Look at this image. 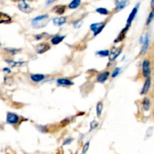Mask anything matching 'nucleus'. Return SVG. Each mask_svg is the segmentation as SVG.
I'll use <instances>...</instances> for the list:
<instances>
[{
  "mask_svg": "<svg viewBox=\"0 0 154 154\" xmlns=\"http://www.w3.org/2000/svg\"><path fill=\"white\" fill-rule=\"evenodd\" d=\"M50 21V17L48 14H43L33 18L31 21L32 26L35 29L44 28L48 25Z\"/></svg>",
  "mask_w": 154,
  "mask_h": 154,
  "instance_id": "1",
  "label": "nucleus"
},
{
  "mask_svg": "<svg viewBox=\"0 0 154 154\" xmlns=\"http://www.w3.org/2000/svg\"><path fill=\"white\" fill-rule=\"evenodd\" d=\"M105 26V22H100V23H95L90 25V29L93 32V35L96 36L103 30V29Z\"/></svg>",
  "mask_w": 154,
  "mask_h": 154,
  "instance_id": "2",
  "label": "nucleus"
},
{
  "mask_svg": "<svg viewBox=\"0 0 154 154\" xmlns=\"http://www.w3.org/2000/svg\"><path fill=\"white\" fill-rule=\"evenodd\" d=\"M142 73L144 78H147L148 77H150L151 67H150V60H147V59H145L142 63Z\"/></svg>",
  "mask_w": 154,
  "mask_h": 154,
  "instance_id": "3",
  "label": "nucleus"
},
{
  "mask_svg": "<svg viewBox=\"0 0 154 154\" xmlns=\"http://www.w3.org/2000/svg\"><path fill=\"white\" fill-rule=\"evenodd\" d=\"M122 51H123V48L122 47H114L111 49V51L109 52V61L113 62L120 55Z\"/></svg>",
  "mask_w": 154,
  "mask_h": 154,
  "instance_id": "4",
  "label": "nucleus"
},
{
  "mask_svg": "<svg viewBox=\"0 0 154 154\" xmlns=\"http://www.w3.org/2000/svg\"><path fill=\"white\" fill-rule=\"evenodd\" d=\"M20 117L15 113L12 112H8L7 114V117H6V122H7L8 124L11 125H15L19 122Z\"/></svg>",
  "mask_w": 154,
  "mask_h": 154,
  "instance_id": "5",
  "label": "nucleus"
},
{
  "mask_svg": "<svg viewBox=\"0 0 154 154\" xmlns=\"http://www.w3.org/2000/svg\"><path fill=\"white\" fill-rule=\"evenodd\" d=\"M18 8L21 11L26 14L31 13L32 11V8L26 2V0H19L18 1Z\"/></svg>",
  "mask_w": 154,
  "mask_h": 154,
  "instance_id": "6",
  "label": "nucleus"
},
{
  "mask_svg": "<svg viewBox=\"0 0 154 154\" xmlns=\"http://www.w3.org/2000/svg\"><path fill=\"white\" fill-rule=\"evenodd\" d=\"M50 48H51V46H50L49 44L46 43V42H42V43L38 44L35 47V51L37 52V54H43L44 53L49 51Z\"/></svg>",
  "mask_w": 154,
  "mask_h": 154,
  "instance_id": "7",
  "label": "nucleus"
},
{
  "mask_svg": "<svg viewBox=\"0 0 154 154\" xmlns=\"http://www.w3.org/2000/svg\"><path fill=\"white\" fill-rule=\"evenodd\" d=\"M149 43H150V37H149L148 33H146L145 36H144V41H143L142 48H141V53H140L141 55H144V54H146V52H147V50H148Z\"/></svg>",
  "mask_w": 154,
  "mask_h": 154,
  "instance_id": "8",
  "label": "nucleus"
},
{
  "mask_svg": "<svg viewBox=\"0 0 154 154\" xmlns=\"http://www.w3.org/2000/svg\"><path fill=\"white\" fill-rule=\"evenodd\" d=\"M109 75L110 72L108 71H105V72H101L96 77V81H97V82L100 83V84H104L105 82H106V81H108Z\"/></svg>",
  "mask_w": 154,
  "mask_h": 154,
  "instance_id": "9",
  "label": "nucleus"
},
{
  "mask_svg": "<svg viewBox=\"0 0 154 154\" xmlns=\"http://www.w3.org/2000/svg\"><path fill=\"white\" fill-rule=\"evenodd\" d=\"M150 86H151V78L148 77V78H146L145 81H144V86H143L142 89H141V92H140V94L141 95H145L148 93L149 90L150 88Z\"/></svg>",
  "mask_w": 154,
  "mask_h": 154,
  "instance_id": "10",
  "label": "nucleus"
},
{
  "mask_svg": "<svg viewBox=\"0 0 154 154\" xmlns=\"http://www.w3.org/2000/svg\"><path fill=\"white\" fill-rule=\"evenodd\" d=\"M129 27H130L129 26L126 25V26L125 27L124 29H122V31L119 33V35H118V36L117 37V38L114 40V43H119V42H123V41L124 40L125 38H126V33H127Z\"/></svg>",
  "mask_w": 154,
  "mask_h": 154,
  "instance_id": "11",
  "label": "nucleus"
},
{
  "mask_svg": "<svg viewBox=\"0 0 154 154\" xmlns=\"http://www.w3.org/2000/svg\"><path fill=\"white\" fill-rule=\"evenodd\" d=\"M115 11L116 12H118L123 10L124 8H126L127 5L129 4V2H128V0H115Z\"/></svg>",
  "mask_w": 154,
  "mask_h": 154,
  "instance_id": "12",
  "label": "nucleus"
},
{
  "mask_svg": "<svg viewBox=\"0 0 154 154\" xmlns=\"http://www.w3.org/2000/svg\"><path fill=\"white\" fill-rule=\"evenodd\" d=\"M139 5H140V3H138V4L137 5L135 6L133 9H132V12H131L130 14L129 15V17H128V19H127V24H126L127 26H130L131 23H132V22L134 20V19H135V16H136L137 13H138V8H139Z\"/></svg>",
  "mask_w": 154,
  "mask_h": 154,
  "instance_id": "13",
  "label": "nucleus"
},
{
  "mask_svg": "<svg viewBox=\"0 0 154 154\" xmlns=\"http://www.w3.org/2000/svg\"><path fill=\"white\" fill-rule=\"evenodd\" d=\"M57 83L58 85L63 86V87H69V86H72L74 84V82H72L68 78H59L57 80Z\"/></svg>",
  "mask_w": 154,
  "mask_h": 154,
  "instance_id": "14",
  "label": "nucleus"
},
{
  "mask_svg": "<svg viewBox=\"0 0 154 154\" xmlns=\"http://www.w3.org/2000/svg\"><path fill=\"white\" fill-rule=\"evenodd\" d=\"M66 38V35H54L52 38L51 39V42L52 45H57L61 43Z\"/></svg>",
  "mask_w": 154,
  "mask_h": 154,
  "instance_id": "15",
  "label": "nucleus"
},
{
  "mask_svg": "<svg viewBox=\"0 0 154 154\" xmlns=\"http://www.w3.org/2000/svg\"><path fill=\"white\" fill-rule=\"evenodd\" d=\"M54 25L57 26H61L64 25L67 22V18L66 17H55L53 20Z\"/></svg>",
  "mask_w": 154,
  "mask_h": 154,
  "instance_id": "16",
  "label": "nucleus"
},
{
  "mask_svg": "<svg viewBox=\"0 0 154 154\" xmlns=\"http://www.w3.org/2000/svg\"><path fill=\"white\" fill-rule=\"evenodd\" d=\"M30 79L33 82L38 83L44 81L45 79V76L44 75H42V74H32V75H30Z\"/></svg>",
  "mask_w": 154,
  "mask_h": 154,
  "instance_id": "17",
  "label": "nucleus"
},
{
  "mask_svg": "<svg viewBox=\"0 0 154 154\" xmlns=\"http://www.w3.org/2000/svg\"><path fill=\"white\" fill-rule=\"evenodd\" d=\"M11 21V17L8 14L5 13L0 12V24L1 23H8Z\"/></svg>",
  "mask_w": 154,
  "mask_h": 154,
  "instance_id": "18",
  "label": "nucleus"
},
{
  "mask_svg": "<svg viewBox=\"0 0 154 154\" xmlns=\"http://www.w3.org/2000/svg\"><path fill=\"white\" fill-rule=\"evenodd\" d=\"M150 106H151V102H150V99L148 97L144 98L142 100V107L144 111H147L150 109Z\"/></svg>",
  "mask_w": 154,
  "mask_h": 154,
  "instance_id": "19",
  "label": "nucleus"
},
{
  "mask_svg": "<svg viewBox=\"0 0 154 154\" xmlns=\"http://www.w3.org/2000/svg\"><path fill=\"white\" fill-rule=\"evenodd\" d=\"M54 13L57 14H63L66 11V6L65 5H57L53 9Z\"/></svg>",
  "mask_w": 154,
  "mask_h": 154,
  "instance_id": "20",
  "label": "nucleus"
},
{
  "mask_svg": "<svg viewBox=\"0 0 154 154\" xmlns=\"http://www.w3.org/2000/svg\"><path fill=\"white\" fill-rule=\"evenodd\" d=\"M5 62L8 64L10 65L11 67H19V66H21L24 63V62H16L14 60H5Z\"/></svg>",
  "mask_w": 154,
  "mask_h": 154,
  "instance_id": "21",
  "label": "nucleus"
},
{
  "mask_svg": "<svg viewBox=\"0 0 154 154\" xmlns=\"http://www.w3.org/2000/svg\"><path fill=\"white\" fill-rule=\"evenodd\" d=\"M81 0H72V2L69 5V8L70 9L77 8L79 7V5H81Z\"/></svg>",
  "mask_w": 154,
  "mask_h": 154,
  "instance_id": "22",
  "label": "nucleus"
},
{
  "mask_svg": "<svg viewBox=\"0 0 154 154\" xmlns=\"http://www.w3.org/2000/svg\"><path fill=\"white\" fill-rule=\"evenodd\" d=\"M102 110H103V103L102 102H99L96 105V115L98 117H100L102 115Z\"/></svg>",
  "mask_w": 154,
  "mask_h": 154,
  "instance_id": "23",
  "label": "nucleus"
},
{
  "mask_svg": "<svg viewBox=\"0 0 154 154\" xmlns=\"http://www.w3.org/2000/svg\"><path fill=\"white\" fill-rule=\"evenodd\" d=\"M110 51L108 50H102V51H99L96 52V55L99 56L101 57H106L109 56Z\"/></svg>",
  "mask_w": 154,
  "mask_h": 154,
  "instance_id": "24",
  "label": "nucleus"
},
{
  "mask_svg": "<svg viewBox=\"0 0 154 154\" xmlns=\"http://www.w3.org/2000/svg\"><path fill=\"white\" fill-rule=\"evenodd\" d=\"M96 12L102 15H108L109 14V11L105 8H99L96 9Z\"/></svg>",
  "mask_w": 154,
  "mask_h": 154,
  "instance_id": "25",
  "label": "nucleus"
},
{
  "mask_svg": "<svg viewBox=\"0 0 154 154\" xmlns=\"http://www.w3.org/2000/svg\"><path fill=\"white\" fill-rule=\"evenodd\" d=\"M90 132H91V131L94 130V129H96V128L98 127V126H99V123H98V122L96 121V120H93V121H92L91 123H90Z\"/></svg>",
  "mask_w": 154,
  "mask_h": 154,
  "instance_id": "26",
  "label": "nucleus"
},
{
  "mask_svg": "<svg viewBox=\"0 0 154 154\" xmlns=\"http://www.w3.org/2000/svg\"><path fill=\"white\" fill-rule=\"evenodd\" d=\"M120 67H117L112 72V74H111V77H112L113 78H116L117 76H118V75L120 74Z\"/></svg>",
  "mask_w": 154,
  "mask_h": 154,
  "instance_id": "27",
  "label": "nucleus"
},
{
  "mask_svg": "<svg viewBox=\"0 0 154 154\" xmlns=\"http://www.w3.org/2000/svg\"><path fill=\"white\" fill-rule=\"evenodd\" d=\"M6 51H9V52L11 53V54H12V55H15V54H17L18 53L20 52V51H21L20 49H15V48H7V49H5Z\"/></svg>",
  "mask_w": 154,
  "mask_h": 154,
  "instance_id": "28",
  "label": "nucleus"
},
{
  "mask_svg": "<svg viewBox=\"0 0 154 154\" xmlns=\"http://www.w3.org/2000/svg\"><path fill=\"white\" fill-rule=\"evenodd\" d=\"M89 147H90V141H87V142L84 144V147H83L81 154H86V153L87 152V150H89Z\"/></svg>",
  "mask_w": 154,
  "mask_h": 154,
  "instance_id": "29",
  "label": "nucleus"
},
{
  "mask_svg": "<svg viewBox=\"0 0 154 154\" xmlns=\"http://www.w3.org/2000/svg\"><path fill=\"white\" fill-rule=\"evenodd\" d=\"M82 24H83V22H82V20H78L75 21V22L73 23L74 27H75V28H76V29H79L80 27L82 26Z\"/></svg>",
  "mask_w": 154,
  "mask_h": 154,
  "instance_id": "30",
  "label": "nucleus"
},
{
  "mask_svg": "<svg viewBox=\"0 0 154 154\" xmlns=\"http://www.w3.org/2000/svg\"><path fill=\"white\" fill-rule=\"evenodd\" d=\"M153 16H154V14H153V11H151L150 12V15H149L148 16V17H147V22H146V25L147 26H149L150 24V23L152 22V20H153Z\"/></svg>",
  "mask_w": 154,
  "mask_h": 154,
  "instance_id": "31",
  "label": "nucleus"
},
{
  "mask_svg": "<svg viewBox=\"0 0 154 154\" xmlns=\"http://www.w3.org/2000/svg\"><path fill=\"white\" fill-rule=\"evenodd\" d=\"M73 138H67V139H66L64 141H63V145H68V144H70L72 142V141H73Z\"/></svg>",
  "mask_w": 154,
  "mask_h": 154,
  "instance_id": "32",
  "label": "nucleus"
},
{
  "mask_svg": "<svg viewBox=\"0 0 154 154\" xmlns=\"http://www.w3.org/2000/svg\"><path fill=\"white\" fill-rule=\"evenodd\" d=\"M38 130L42 132H48V130H47V128L46 126H40L39 128H38Z\"/></svg>",
  "mask_w": 154,
  "mask_h": 154,
  "instance_id": "33",
  "label": "nucleus"
},
{
  "mask_svg": "<svg viewBox=\"0 0 154 154\" xmlns=\"http://www.w3.org/2000/svg\"><path fill=\"white\" fill-rule=\"evenodd\" d=\"M35 38L38 41L40 40V39L42 38V35H36L35 36Z\"/></svg>",
  "mask_w": 154,
  "mask_h": 154,
  "instance_id": "34",
  "label": "nucleus"
},
{
  "mask_svg": "<svg viewBox=\"0 0 154 154\" xmlns=\"http://www.w3.org/2000/svg\"><path fill=\"white\" fill-rule=\"evenodd\" d=\"M57 0H47V5H49L52 4L53 2H56Z\"/></svg>",
  "mask_w": 154,
  "mask_h": 154,
  "instance_id": "35",
  "label": "nucleus"
},
{
  "mask_svg": "<svg viewBox=\"0 0 154 154\" xmlns=\"http://www.w3.org/2000/svg\"><path fill=\"white\" fill-rule=\"evenodd\" d=\"M3 71L8 72V73H11V69H9V68H4V69H3Z\"/></svg>",
  "mask_w": 154,
  "mask_h": 154,
  "instance_id": "36",
  "label": "nucleus"
},
{
  "mask_svg": "<svg viewBox=\"0 0 154 154\" xmlns=\"http://www.w3.org/2000/svg\"><path fill=\"white\" fill-rule=\"evenodd\" d=\"M153 2H154V0H152V1H151V8H152V9H153Z\"/></svg>",
  "mask_w": 154,
  "mask_h": 154,
  "instance_id": "37",
  "label": "nucleus"
},
{
  "mask_svg": "<svg viewBox=\"0 0 154 154\" xmlns=\"http://www.w3.org/2000/svg\"><path fill=\"white\" fill-rule=\"evenodd\" d=\"M28 1H33V0H28Z\"/></svg>",
  "mask_w": 154,
  "mask_h": 154,
  "instance_id": "38",
  "label": "nucleus"
},
{
  "mask_svg": "<svg viewBox=\"0 0 154 154\" xmlns=\"http://www.w3.org/2000/svg\"><path fill=\"white\" fill-rule=\"evenodd\" d=\"M0 46H1V42H0Z\"/></svg>",
  "mask_w": 154,
  "mask_h": 154,
  "instance_id": "39",
  "label": "nucleus"
},
{
  "mask_svg": "<svg viewBox=\"0 0 154 154\" xmlns=\"http://www.w3.org/2000/svg\"><path fill=\"white\" fill-rule=\"evenodd\" d=\"M14 1H15V0H14Z\"/></svg>",
  "mask_w": 154,
  "mask_h": 154,
  "instance_id": "40",
  "label": "nucleus"
}]
</instances>
